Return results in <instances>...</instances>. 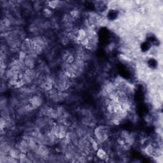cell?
Wrapping results in <instances>:
<instances>
[{
    "mask_svg": "<svg viewBox=\"0 0 163 163\" xmlns=\"http://www.w3.org/2000/svg\"><path fill=\"white\" fill-rule=\"evenodd\" d=\"M29 103H30L31 105L33 107L34 109H35V108H38L42 105V99L39 96H35L32 97L29 100Z\"/></svg>",
    "mask_w": 163,
    "mask_h": 163,
    "instance_id": "cell-1",
    "label": "cell"
},
{
    "mask_svg": "<svg viewBox=\"0 0 163 163\" xmlns=\"http://www.w3.org/2000/svg\"><path fill=\"white\" fill-rule=\"evenodd\" d=\"M97 156L100 159H104L105 161H107V158H109L107 152L104 149H103L102 148H99L97 150Z\"/></svg>",
    "mask_w": 163,
    "mask_h": 163,
    "instance_id": "cell-2",
    "label": "cell"
},
{
    "mask_svg": "<svg viewBox=\"0 0 163 163\" xmlns=\"http://www.w3.org/2000/svg\"><path fill=\"white\" fill-rule=\"evenodd\" d=\"M60 3H61V2L59 1H52L49 2L48 5L51 8L55 9L60 6Z\"/></svg>",
    "mask_w": 163,
    "mask_h": 163,
    "instance_id": "cell-3",
    "label": "cell"
},
{
    "mask_svg": "<svg viewBox=\"0 0 163 163\" xmlns=\"http://www.w3.org/2000/svg\"><path fill=\"white\" fill-rule=\"evenodd\" d=\"M28 55V54L22 51H20L19 52V59L21 62H24L25 59Z\"/></svg>",
    "mask_w": 163,
    "mask_h": 163,
    "instance_id": "cell-4",
    "label": "cell"
},
{
    "mask_svg": "<svg viewBox=\"0 0 163 163\" xmlns=\"http://www.w3.org/2000/svg\"><path fill=\"white\" fill-rule=\"evenodd\" d=\"M24 85H26L24 81L22 79H19V80L17 81V84H16L15 86L14 87L16 89H19L20 88V87H23Z\"/></svg>",
    "mask_w": 163,
    "mask_h": 163,
    "instance_id": "cell-5",
    "label": "cell"
},
{
    "mask_svg": "<svg viewBox=\"0 0 163 163\" xmlns=\"http://www.w3.org/2000/svg\"><path fill=\"white\" fill-rule=\"evenodd\" d=\"M43 15L45 16V17H51V15H52V11H51V10H49V9H45V10H43Z\"/></svg>",
    "mask_w": 163,
    "mask_h": 163,
    "instance_id": "cell-6",
    "label": "cell"
}]
</instances>
